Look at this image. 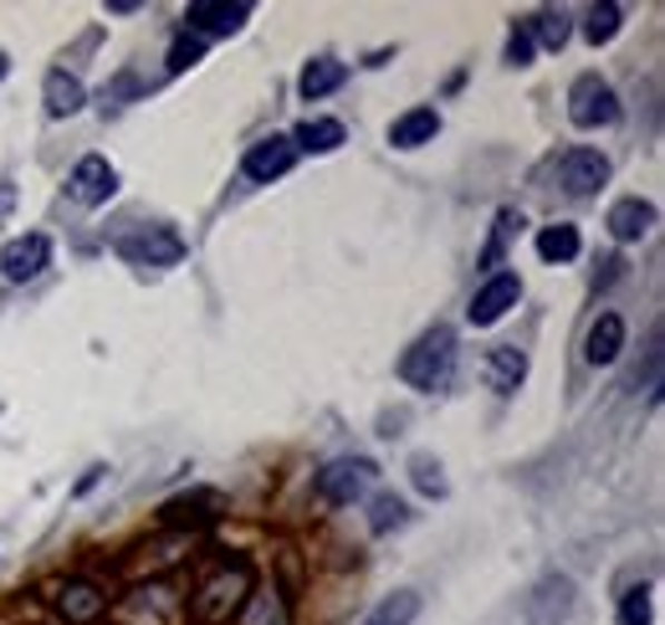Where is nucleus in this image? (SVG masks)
<instances>
[{
	"label": "nucleus",
	"mask_w": 665,
	"mask_h": 625,
	"mask_svg": "<svg viewBox=\"0 0 665 625\" xmlns=\"http://www.w3.org/2000/svg\"><path fill=\"white\" fill-rule=\"evenodd\" d=\"M400 374H404V384H414V390H446L451 374H456V333L446 329V323L420 333V339L404 349Z\"/></svg>",
	"instance_id": "nucleus-1"
},
{
	"label": "nucleus",
	"mask_w": 665,
	"mask_h": 625,
	"mask_svg": "<svg viewBox=\"0 0 665 625\" xmlns=\"http://www.w3.org/2000/svg\"><path fill=\"white\" fill-rule=\"evenodd\" d=\"M568 118H574V128H609V124H619L615 88H609L599 72H584L574 88H568Z\"/></svg>",
	"instance_id": "nucleus-2"
},
{
	"label": "nucleus",
	"mask_w": 665,
	"mask_h": 625,
	"mask_svg": "<svg viewBox=\"0 0 665 625\" xmlns=\"http://www.w3.org/2000/svg\"><path fill=\"white\" fill-rule=\"evenodd\" d=\"M114 252L124 256V262H134V267H175L179 256H185V242H179L169 226H144V231L118 236Z\"/></svg>",
	"instance_id": "nucleus-3"
},
{
	"label": "nucleus",
	"mask_w": 665,
	"mask_h": 625,
	"mask_svg": "<svg viewBox=\"0 0 665 625\" xmlns=\"http://www.w3.org/2000/svg\"><path fill=\"white\" fill-rule=\"evenodd\" d=\"M369 477H374V461L364 457H343V461H327L323 472H317V498L323 502H353L359 492L369 487Z\"/></svg>",
	"instance_id": "nucleus-4"
},
{
	"label": "nucleus",
	"mask_w": 665,
	"mask_h": 625,
	"mask_svg": "<svg viewBox=\"0 0 665 625\" xmlns=\"http://www.w3.org/2000/svg\"><path fill=\"white\" fill-rule=\"evenodd\" d=\"M517 297H522V282H517L512 272H491V277L477 287L471 307H466V319L477 323V329H491V323L502 319L507 307H517Z\"/></svg>",
	"instance_id": "nucleus-5"
},
{
	"label": "nucleus",
	"mask_w": 665,
	"mask_h": 625,
	"mask_svg": "<svg viewBox=\"0 0 665 625\" xmlns=\"http://www.w3.org/2000/svg\"><path fill=\"white\" fill-rule=\"evenodd\" d=\"M246 16H252V6H226V0H195L185 11V31L189 37H231V31H241L246 26Z\"/></svg>",
	"instance_id": "nucleus-6"
},
{
	"label": "nucleus",
	"mask_w": 665,
	"mask_h": 625,
	"mask_svg": "<svg viewBox=\"0 0 665 625\" xmlns=\"http://www.w3.org/2000/svg\"><path fill=\"white\" fill-rule=\"evenodd\" d=\"M114 191H118V169L108 165V159H98V154L77 159V169L67 175V195H72L77 205H102Z\"/></svg>",
	"instance_id": "nucleus-7"
},
{
	"label": "nucleus",
	"mask_w": 665,
	"mask_h": 625,
	"mask_svg": "<svg viewBox=\"0 0 665 625\" xmlns=\"http://www.w3.org/2000/svg\"><path fill=\"white\" fill-rule=\"evenodd\" d=\"M292 165H297V149H292V139H282V134H272V139L252 144V149H246V159H241L246 179H262V185L282 179Z\"/></svg>",
	"instance_id": "nucleus-8"
},
{
	"label": "nucleus",
	"mask_w": 665,
	"mask_h": 625,
	"mask_svg": "<svg viewBox=\"0 0 665 625\" xmlns=\"http://www.w3.org/2000/svg\"><path fill=\"white\" fill-rule=\"evenodd\" d=\"M241 589H246V569H236V579L221 575V579H211L195 600H189V611H195V621H201V625H221L231 611H236Z\"/></svg>",
	"instance_id": "nucleus-9"
},
{
	"label": "nucleus",
	"mask_w": 665,
	"mask_h": 625,
	"mask_svg": "<svg viewBox=\"0 0 665 625\" xmlns=\"http://www.w3.org/2000/svg\"><path fill=\"white\" fill-rule=\"evenodd\" d=\"M558 179H564L568 195H594V191H604V179H609V159L594 149H568L564 165H558Z\"/></svg>",
	"instance_id": "nucleus-10"
},
{
	"label": "nucleus",
	"mask_w": 665,
	"mask_h": 625,
	"mask_svg": "<svg viewBox=\"0 0 665 625\" xmlns=\"http://www.w3.org/2000/svg\"><path fill=\"white\" fill-rule=\"evenodd\" d=\"M47 262H51V242L41 236V231H31V236H16V242L0 252V272H6L11 282H31L41 267H47Z\"/></svg>",
	"instance_id": "nucleus-11"
},
{
	"label": "nucleus",
	"mask_w": 665,
	"mask_h": 625,
	"mask_svg": "<svg viewBox=\"0 0 665 625\" xmlns=\"http://www.w3.org/2000/svg\"><path fill=\"white\" fill-rule=\"evenodd\" d=\"M568 605H574V585H568L564 575H548L538 589H532L528 625H558V621L568 615Z\"/></svg>",
	"instance_id": "nucleus-12"
},
{
	"label": "nucleus",
	"mask_w": 665,
	"mask_h": 625,
	"mask_svg": "<svg viewBox=\"0 0 665 625\" xmlns=\"http://www.w3.org/2000/svg\"><path fill=\"white\" fill-rule=\"evenodd\" d=\"M481 374H487V384L497 390V395H512L517 384L528 380V354L512 344H497L487 354V364H481Z\"/></svg>",
	"instance_id": "nucleus-13"
},
{
	"label": "nucleus",
	"mask_w": 665,
	"mask_h": 625,
	"mask_svg": "<svg viewBox=\"0 0 665 625\" xmlns=\"http://www.w3.org/2000/svg\"><path fill=\"white\" fill-rule=\"evenodd\" d=\"M440 134V114L436 108H410V114H400L390 124V144L394 149H420V144H430Z\"/></svg>",
	"instance_id": "nucleus-14"
},
{
	"label": "nucleus",
	"mask_w": 665,
	"mask_h": 625,
	"mask_svg": "<svg viewBox=\"0 0 665 625\" xmlns=\"http://www.w3.org/2000/svg\"><path fill=\"white\" fill-rule=\"evenodd\" d=\"M604 226H609V236H615V242H640L645 231L655 226V205L651 201H619L615 211H609V221H604Z\"/></svg>",
	"instance_id": "nucleus-15"
},
{
	"label": "nucleus",
	"mask_w": 665,
	"mask_h": 625,
	"mask_svg": "<svg viewBox=\"0 0 665 625\" xmlns=\"http://www.w3.org/2000/svg\"><path fill=\"white\" fill-rule=\"evenodd\" d=\"M619 349H625V319L619 313H599L589 329V349H584L589 364H615Z\"/></svg>",
	"instance_id": "nucleus-16"
},
{
	"label": "nucleus",
	"mask_w": 665,
	"mask_h": 625,
	"mask_svg": "<svg viewBox=\"0 0 665 625\" xmlns=\"http://www.w3.org/2000/svg\"><path fill=\"white\" fill-rule=\"evenodd\" d=\"M339 144H343L339 118H307V124L292 134V149H307V154H333Z\"/></svg>",
	"instance_id": "nucleus-17"
},
{
	"label": "nucleus",
	"mask_w": 665,
	"mask_h": 625,
	"mask_svg": "<svg viewBox=\"0 0 665 625\" xmlns=\"http://www.w3.org/2000/svg\"><path fill=\"white\" fill-rule=\"evenodd\" d=\"M82 98H88V92H82V82H77L72 72H62V67H57V72H47V114L67 118V114H77V108H82Z\"/></svg>",
	"instance_id": "nucleus-18"
},
{
	"label": "nucleus",
	"mask_w": 665,
	"mask_h": 625,
	"mask_svg": "<svg viewBox=\"0 0 665 625\" xmlns=\"http://www.w3.org/2000/svg\"><path fill=\"white\" fill-rule=\"evenodd\" d=\"M343 77H349V67H343V62H333V57H317V62H307V72H302V98H307V102L327 98V92L339 88Z\"/></svg>",
	"instance_id": "nucleus-19"
},
{
	"label": "nucleus",
	"mask_w": 665,
	"mask_h": 625,
	"mask_svg": "<svg viewBox=\"0 0 665 625\" xmlns=\"http://www.w3.org/2000/svg\"><path fill=\"white\" fill-rule=\"evenodd\" d=\"M57 605H62V615H67V621H77V625H82V621H92V615L102 611V595H98V589H92V585H82V579H72V585H62V589H57Z\"/></svg>",
	"instance_id": "nucleus-20"
},
{
	"label": "nucleus",
	"mask_w": 665,
	"mask_h": 625,
	"mask_svg": "<svg viewBox=\"0 0 665 625\" xmlns=\"http://www.w3.org/2000/svg\"><path fill=\"white\" fill-rule=\"evenodd\" d=\"M538 256L542 262H574L578 256V231L574 226H548L538 236Z\"/></svg>",
	"instance_id": "nucleus-21"
},
{
	"label": "nucleus",
	"mask_w": 665,
	"mask_h": 625,
	"mask_svg": "<svg viewBox=\"0 0 665 625\" xmlns=\"http://www.w3.org/2000/svg\"><path fill=\"white\" fill-rule=\"evenodd\" d=\"M414 615H420V595H410V589H400V595H390V600L379 605V611L369 615L364 625H410Z\"/></svg>",
	"instance_id": "nucleus-22"
},
{
	"label": "nucleus",
	"mask_w": 665,
	"mask_h": 625,
	"mask_svg": "<svg viewBox=\"0 0 665 625\" xmlns=\"http://www.w3.org/2000/svg\"><path fill=\"white\" fill-rule=\"evenodd\" d=\"M619 21H625V11H619V6H594L589 21H584V37H589L594 47H604V41H615Z\"/></svg>",
	"instance_id": "nucleus-23"
},
{
	"label": "nucleus",
	"mask_w": 665,
	"mask_h": 625,
	"mask_svg": "<svg viewBox=\"0 0 665 625\" xmlns=\"http://www.w3.org/2000/svg\"><path fill=\"white\" fill-rule=\"evenodd\" d=\"M568 31H574V26H568V16H564V11H542L538 21L528 26V37H532V41H542V47H552V51H558V47L568 41Z\"/></svg>",
	"instance_id": "nucleus-24"
},
{
	"label": "nucleus",
	"mask_w": 665,
	"mask_h": 625,
	"mask_svg": "<svg viewBox=\"0 0 665 625\" xmlns=\"http://www.w3.org/2000/svg\"><path fill=\"white\" fill-rule=\"evenodd\" d=\"M410 477H414V487H420L426 498H440V492H446V477H440V461L436 457H414L410 461Z\"/></svg>",
	"instance_id": "nucleus-25"
},
{
	"label": "nucleus",
	"mask_w": 665,
	"mask_h": 625,
	"mask_svg": "<svg viewBox=\"0 0 665 625\" xmlns=\"http://www.w3.org/2000/svg\"><path fill=\"white\" fill-rule=\"evenodd\" d=\"M205 57V41L189 37V31H179L175 47H169V72H185V67H195Z\"/></svg>",
	"instance_id": "nucleus-26"
},
{
	"label": "nucleus",
	"mask_w": 665,
	"mask_h": 625,
	"mask_svg": "<svg viewBox=\"0 0 665 625\" xmlns=\"http://www.w3.org/2000/svg\"><path fill=\"white\" fill-rule=\"evenodd\" d=\"M404 518H410V512H404L400 498H379L369 524H374V534H390V528H404Z\"/></svg>",
	"instance_id": "nucleus-27"
},
{
	"label": "nucleus",
	"mask_w": 665,
	"mask_h": 625,
	"mask_svg": "<svg viewBox=\"0 0 665 625\" xmlns=\"http://www.w3.org/2000/svg\"><path fill=\"white\" fill-rule=\"evenodd\" d=\"M619 625H651V595L645 589H629L619 600Z\"/></svg>",
	"instance_id": "nucleus-28"
},
{
	"label": "nucleus",
	"mask_w": 665,
	"mask_h": 625,
	"mask_svg": "<svg viewBox=\"0 0 665 625\" xmlns=\"http://www.w3.org/2000/svg\"><path fill=\"white\" fill-rule=\"evenodd\" d=\"M512 226H522V216H512V211H502V216H497V236H491L487 256H481V267H497V256H502V242H507V231H512Z\"/></svg>",
	"instance_id": "nucleus-29"
},
{
	"label": "nucleus",
	"mask_w": 665,
	"mask_h": 625,
	"mask_svg": "<svg viewBox=\"0 0 665 625\" xmlns=\"http://www.w3.org/2000/svg\"><path fill=\"white\" fill-rule=\"evenodd\" d=\"M528 57H532V37H528V26H517L512 37H507V62L528 67Z\"/></svg>",
	"instance_id": "nucleus-30"
},
{
	"label": "nucleus",
	"mask_w": 665,
	"mask_h": 625,
	"mask_svg": "<svg viewBox=\"0 0 665 625\" xmlns=\"http://www.w3.org/2000/svg\"><path fill=\"white\" fill-rule=\"evenodd\" d=\"M11 201H16V195H11V185H0V216L11 211Z\"/></svg>",
	"instance_id": "nucleus-31"
},
{
	"label": "nucleus",
	"mask_w": 665,
	"mask_h": 625,
	"mask_svg": "<svg viewBox=\"0 0 665 625\" xmlns=\"http://www.w3.org/2000/svg\"><path fill=\"white\" fill-rule=\"evenodd\" d=\"M6 72H11V62H6V51H0V77H6Z\"/></svg>",
	"instance_id": "nucleus-32"
}]
</instances>
